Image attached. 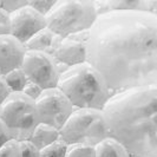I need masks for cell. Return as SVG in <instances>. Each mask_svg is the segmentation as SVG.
<instances>
[{
    "instance_id": "obj_1",
    "label": "cell",
    "mask_w": 157,
    "mask_h": 157,
    "mask_svg": "<svg viewBox=\"0 0 157 157\" xmlns=\"http://www.w3.org/2000/svg\"><path fill=\"white\" fill-rule=\"evenodd\" d=\"M86 62L101 73L111 94L157 84V16L111 11L87 32Z\"/></svg>"
},
{
    "instance_id": "obj_2",
    "label": "cell",
    "mask_w": 157,
    "mask_h": 157,
    "mask_svg": "<svg viewBox=\"0 0 157 157\" xmlns=\"http://www.w3.org/2000/svg\"><path fill=\"white\" fill-rule=\"evenodd\" d=\"M102 111L109 136L130 157H157V84L113 92Z\"/></svg>"
},
{
    "instance_id": "obj_3",
    "label": "cell",
    "mask_w": 157,
    "mask_h": 157,
    "mask_svg": "<svg viewBox=\"0 0 157 157\" xmlns=\"http://www.w3.org/2000/svg\"><path fill=\"white\" fill-rule=\"evenodd\" d=\"M57 87L75 109L103 110L111 96L101 73L87 62L62 71Z\"/></svg>"
},
{
    "instance_id": "obj_4",
    "label": "cell",
    "mask_w": 157,
    "mask_h": 157,
    "mask_svg": "<svg viewBox=\"0 0 157 157\" xmlns=\"http://www.w3.org/2000/svg\"><path fill=\"white\" fill-rule=\"evenodd\" d=\"M97 17L94 1L60 0L56 1L45 16L46 29L64 39L87 32L92 27Z\"/></svg>"
},
{
    "instance_id": "obj_5",
    "label": "cell",
    "mask_w": 157,
    "mask_h": 157,
    "mask_svg": "<svg viewBox=\"0 0 157 157\" xmlns=\"http://www.w3.org/2000/svg\"><path fill=\"white\" fill-rule=\"evenodd\" d=\"M59 134L67 145L92 148L110 137L103 111L94 109H75Z\"/></svg>"
},
{
    "instance_id": "obj_6",
    "label": "cell",
    "mask_w": 157,
    "mask_h": 157,
    "mask_svg": "<svg viewBox=\"0 0 157 157\" xmlns=\"http://www.w3.org/2000/svg\"><path fill=\"white\" fill-rule=\"evenodd\" d=\"M0 119L17 142L27 141L40 123L36 103L23 92H12L0 105Z\"/></svg>"
},
{
    "instance_id": "obj_7",
    "label": "cell",
    "mask_w": 157,
    "mask_h": 157,
    "mask_svg": "<svg viewBox=\"0 0 157 157\" xmlns=\"http://www.w3.org/2000/svg\"><path fill=\"white\" fill-rule=\"evenodd\" d=\"M34 103L40 123L52 126L57 130L63 128L75 110L70 101L58 87L43 90Z\"/></svg>"
},
{
    "instance_id": "obj_8",
    "label": "cell",
    "mask_w": 157,
    "mask_h": 157,
    "mask_svg": "<svg viewBox=\"0 0 157 157\" xmlns=\"http://www.w3.org/2000/svg\"><path fill=\"white\" fill-rule=\"evenodd\" d=\"M20 69L30 83L43 90L57 87L60 70L52 56L37 51H26Z\"/></svg>"
},
{
    "instance_id": "obj_9",
    "label": "cell",
    "mask_w": 157,
    "mask_h": 157,
    "mask_svg": "<svg viewBox=\"0 0 157 157\" xmlns=\"http://www.w3.org/2000/svg\"><path fill=\"white\" fill-rule=\"evenodd\" d=\"M10 34L19 40L21 44H25L36 33L46 29L45 16L40 14L39 12L31 7L29 5V1L26 5L17 8L16 11L10 13Z\"/></svg>"
},
{
    "instance_id": "obj_10",
    "label": "cell",
    "mask_w": 157,
    "mask_h": 157,
    "mask_svg": "<svg viewBox=\"0 0 157 157\" xmlns=\"http://www.w3.org/2000/svg\"><path fill=\"white\" fill-rule=\"evenodd\" d=\"M87 32L70 36L60 40L52 56L58 66L63 65L65 69H67L71 66L86 63Z\"/></svg>"
},
{
    "instance_id": "obj_11",
    "label": "cell",
    "mask_w": 157,
    "mask_h": 157,
    "mask_svg": "<svg viewBox=\"0 0 157 157\" xmlns=\"http://www.w3.org/2000/svg\"><path fill=\"white\" fill-rule=\"evenodd\" d=\"M26 50L24 44L11 34L0 36V76L21 66Z\"/></svg>"
},
{
    "instance_id": "obj_12",
    "label": "cell",
    "mask_w": 157,
    "mask_h": 157,
    "mask_svg": "<svg viewBox=\"0 0 157 157\" xmlns=\"http://www.w3.org/2000/svg\"><path fill=\"white\" fill-rule=\"evenodd\" d=\"M62 38L56 36L52 31L48 29H44L36 33L31 39H29L25 44V50L26 51H37V52H43L46 55L53 56L56 48L58 47Z\"/></svg>"
},
{
    "instance_id": "obj_13",
    "label": "cell",
    "mask_w": 157,
    "mask_h": 157,
    "mask_svg": "<svg viewBox=\"0 0 157 157\" xmlns=\"http://www.w3.org/2000/svg\"><path fill=\"white\" fill-rule=\"evenodd\" d=\"M58 140H60L59 130L43 123H39L37 125V128L33 130V132L29 138V141L39 150L46 148L47 145L52 144L53 142Z\"/></svg>"
},
{
    "instance_id": "obj_14",
    "label": "cell",
    "mask_w": 157,
    "mask_h": 157,
    "mask_svg": "<svg viewBox=\"0 0 157 157\" xmlns=\"http://www.w3.org/2000/svg\"><path fill=\"white\" fill-rule=\"evenodd\" d=\"M94 157H130V155L118 142L109 137L94 147Z\"/></svg>"
},
{
    "instance_id": "obj_15",
    "label": "cell",
    "mask_w": 157,
    "mask_h": 157,
    "mask_svg": "<svg viewBox=\"0 0 157 157\" xmlns=\"http://www.w3.org/2000/svg\"><path fill=\"white\" fill-rule=\"evenodd\" d=\"M4 77L11 92H23L24 87L29 84V79L20 67L8 72Z\"/></svg>"
},
{
    "instance_id": "obj_16",
    "label": "cell",
    "mask_w": 157,
    "mask_h": 157,
    "mask_svg": "<svg viewBox=\"0 0 157 157\" xmlns=\"http://www.w3.org/2000/svg\"><path fill=\"white\" fill-rule=\"evenodd\" d=\"M67 144L62 140L53 142L46 148L40 150V157H65L67 151Z\"/></svg>"
},
{
    "instance_id": "obj_17",
    "label": "cell",
    "mask_w": 157,
    "mask_h": 157,
    "mask_svg": "<svg viewBox=\"0 0 157 157\" xmlns=\"http://www.w3.org/2000/svg\"><path fill=\"white\" fill-rule=\"evenodd\" d=\"M65 157H94V148L86 145H69Z\"/></svg>"
},
{
    "instance_id": "obj_18",
    "label": "cell",
    "mask_w": 157,
    "mask_h": 157,
    "mask_svg": "<svg viewBox=\"0 0 157 157\" xmlns=\"http://www.w3.org/2000/svg\"><path fill=\"white\" fill-rule=\"evenodd\" d=\"M0 157H21L19 142L10 140L0 148Z\"/></svg>"
},
{
    "instance_id": "obj_19",
    "label": "cell",
    "mask_w": 157,
    "mask_h": 157,
    "mask_svg": "<svg viewBox=\"0 0 157 157\" xmlns=\"http://www.w3.org/2000/svg\"><path fill=\"white\" fill-rule=\"evenodd\" d=\"M55 2L56 1L52 0H37V1H29V5L34 8L37 12H39L40 14L46 16L48 11L55 5Z\"/></svg>"
},
{
    "instance_id": "obj_20",
    "label": "cell",
    "mask_w": 157,
    "mask_h": 157,
    "mask_svg": "<svg viewBox=\"0 0 157 157\" xmlns=\"http://www.w3.org/2000/svg\"><path fill=\"white\" fill-rule=\"evenodd\" d=\"M19 144L21 149V157H40V150L37 149L29 140L19 142Z\"/></svg>"
},
{
    "instance_id": "obj_21",
    "label": "cell",
    "mask_w": 157,
    "mask_h": 157,
    "mask_svg": "<svg viewBox=\"0 0 157 157\" xmlns=\"http://www.w3.org/2000/svg\"><path fill=\"white\" fill-rule=\"evenodd\" d=\"M11 32L10 13L0 7V36H7Z\"/></svg>"
},
{
    "instance_id": "obj_22",
    "label": "cell",
    "mask_w": 157,
    "mask_h": 157,
    "mask_svg": "<svg viewBox=\"0 0 157 157\" xmlns=\"http://www.w3.org/2000/svg\"><path fill=\"white\" fill-rule=\"evenodd\" d=\"M41 92H43V89L41 87H39L38 85H36V84H33V83H30V82H29V84L24 87L23 90V94L25 96H27L33 102H36V99L39 97Z\"/></svg>"
},
{
    "instance_id": "obj_23",
    "label": "cell",
    "mask_w": 157,
    "mask_h": 157,
    "mask_svg": "<svg viewBox=\"0 0 157 157\" xmlns=\"http://www.w3.org/2000/svg\"><path fill=\"white\" fill-rule=\"evenodd\" d=\"M12 94L10 87L6 84V80L4 76H0V105L5 102V99L7 98L10 94Z\"/></svg>"
},
{
    "instance_id": "obj_24",
    "label": "cell",
    "mask_w": 157,
    "mask_h": 157,
    "mask_svg": "<svg viewBox=\"0 0 157 157\" xmlns=\"http://www.w3.org/2000/svg\"><path fill=\"white\" fill-rule=\"evenodd\" d=\"M11 140V137H10V134H8V130L7 128L5 126V124L1 122V119H0V148Z\"/></svg>"
}]
</instances>
